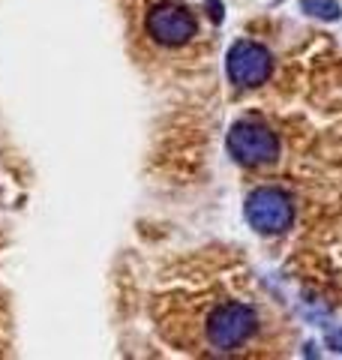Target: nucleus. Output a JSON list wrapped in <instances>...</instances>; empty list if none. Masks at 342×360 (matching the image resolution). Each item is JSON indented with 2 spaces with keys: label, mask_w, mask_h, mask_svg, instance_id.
Returning <instances> with one entry per match:
<instances>
[{
  "label": "nucleus",
  "mask_w": 342,
  "mask_h": 360,
  "mask_svg": "<svg viewBox=\"0 0 342 360\" xmlns=\"http://www.w3.org/2000/svg\"><path fill=\"white\" fill-rule=\"evenodd\" d=\"M255 333V312L246 303H220L208 319V342L216 352H234Z\"/></svg>",
  "instance_id": "obj_1"
},
{
  "label": "nucleus",
  "mask_w": 342,
  "mask_h": 360,
  "mask_svg": "<svg viewBox=\"0 0 342 360\" xmlns=\"http://www.w3.org/2000/svg\"><path fill=\"white\" fill-rule=\"evenodd\" d=\"M228 150L243 165H267L277 160L279 141L261 120H237L228 132Z\"/></svg>",
  "instance_id": "obj_2"
},
{
  "label": "nucleus",
  "mask_w": 342,
  "mask_h": 360,
  "mask_svg": "<svg viewBox=\"0 0 342 360\" xmlns=\"http://www.w3.org/2000/svg\"><path fill=\"white\" fill-rule=\"evenodd\" d=\"M246 219L261 234H282L294 219V205L282 189L261 186L246 201Z\"/></svg>",
  "instance_id": "obj_3"
},
{
  "label": "nucleus",
  "mask_w": 342,
  "mask_h": 360,
  "mask_svg": "<svg viewBox=\"0 0 342 360\" xmlns=\"http://www.w3.org/2000/svg\"><path fill=\"white\" fill-rule=\"evenodd\" d=\"M228 78H232V84L237 87H258L265 84L270 78V70H273V60L270 54L261 49L258 42H249V39H241L232 45V51H228Z\"/></svg>",
  "instance_id": "obj_4"
},
{
  "label": "nucleus",
  "mask_w": 342,
  "mask_h": 360,
  "mask_svg": "<svg viewBox=\"0 0 342 360\" xmlns=\"http://www.w3.org/2000/svg\"><path fill=\"white\" fill-rule=\"evenodd\" d=\"M147 33L163 45H184L196 37V18L186 6L156 4L147 13Z\"/></svg>",
  "instance_id": "obj_5"
},
{
  "label": "nucleus",
  "mask_w": 342,
  "mask_h": 360,
  "mask_svg": "<svg viewBox=\"0 0 342 360\" xmlns=\"http://www.w3.org/2000/svg\"><path fill=\"white\" fill-rule=\"evenodd\" d=\"M303 13H310L315 18H339V4H334V0H303Z\"/></svg>",
  "instance_id": "obj_6"
}]
</instances>
